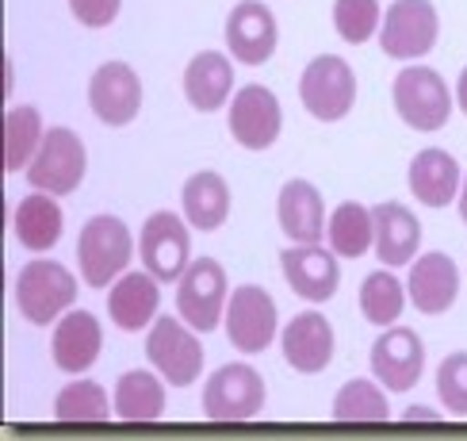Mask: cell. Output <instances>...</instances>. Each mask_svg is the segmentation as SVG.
<instances>
[{"instance_id": "cell-1", "label": "cell", "mask_w": 467, "mask_h": 441, "mask_svg": "<svg viewBox=\"0 0 467 441\" xmlns=\"http://www.w3.org/2000/svg\"><path fill=\"white\" fill-rule=\"evenodd\" d=\"M134 257V242L123 219L115 215H92L81 226V238H77V265H81V277L88 288H108L111 280L123 277V268Z\"/></svg>"}, {"instance_id": "cell-2", "label": "cell", "mask_w": 467, "mask_h": 441, "mask_svg": "<svg viewBox=\"0 0 467 441\" xmlns=\"http://www.w3.org/2000/svg\"><path fill=\"white\" fill-rule=\"evenodd\" d=\"M77 299V280L57 261H31L16 277V303L19 315L35 326H50L66 315V307Z\"/></svg>"}, {"instance_id": "cell-3", "label": "cell", "mask_w": 467, "mask_h": 441, "mask_svg": "<svg viewBox=\"0 0 467 441\" xmlns=\"http://www.w3.org/2000/svg\"><path fill=\"white\" fill-rule=\"evenodd\" d=\"M299 100L322 123L345 120V115L353 111V100H357L353 66L337 54H318L315 62H306V69L299 77Z\"/></svg>"}, {"instance_id": "cell-4", "label": "cell", "mask_w": 467, "mask_h": 441, "mask_svg": "<svg viewBox=\"0 0 467 441\" xmlns=\"http://www.w3.org/2000/svg\"><path fill=\"white\" fill-rule=\"evenodd\" d=\"M395 111L414 131H441L452 115V92L430 66H406L395 77Z\"/></svg>"}, {"instance_id": "cell-5", "label": "cell", "mask_w": 467, "mask_h": 441, "mask_svg": "<svg viewBox=\"0 0 467 441\" xmlns=\"http://www.w3.org/2000/svg\"><path fill=\"white\" fill-rule=\"evenodd\" d=\"M85 142L77 139L69 127H50L43 134V146L27 165V184L35 192H50V196H69L77 184L85 181Z\"/></svg>"}, {"instance_id": "cell-6", "label": "cell", "mask_w": 467, "mask_h": 441, "mask_svg": "<svg viewBox=\"0 0 467 441\" xmlns=\"http://www.w3.org/2000/svg\"><path fill=\"white\" fill-rule=\"evenodd\" d=\"M437 35H441V16L433 0H395L383 16L379 47L387 58L414 62V58H425L437 47Z\"/></svg>"}, {"instance_id": "cell-7", "label": "cell", "mask_w": 467, "mask_h": 441, "mask_svg": "<svg viewBox=\"0 0 467 441\" xmlns=\"http://www.w3.org/2000/svg\"><path fill=\"white\" fill-rule=\"evenodd\" d=\"M146 357H150L153 369L172 383V388H188V383H196L200 369H203L200 338L192 334L188 322L172 319V315L153 319V331L146 338Z\"/></svg>"}, {"instance_id": "cell-8", "label": "cell", "mask_w": 467, "mask_h": 441, "mask_svg": "<svg viewBox=\"0 0 467 441\" xmlns=\"http://www.w3.org/2000/svg\"><path fill=\"white\" fill-rule=\"evenodd\" d=\"M226 273L215 257H196L177 280V311L196 334H211L226 311Z\"/></svg>"}, {"instance_id": "cell-9", "label": "cell", "mask_w": 467, "mask_h": 441, "mask_svg": "<svg viewBox=\"0 0 467 441\" xmlns=\"http://www.w3.org/2000/svg\"><path fill=\"white\" fill-rule=\"evenodd\" d=\"M265 407V380L249 364H223L203 388V415L211 422H245Z\"/></svg>"}, {"instance_id": "cell-10", "label": "cell", "mask_w": 467, "mask_h": 441, "mask_svg": "<svg viewBox=\"0 0 467 441\" xmlns=\"http://www.w3.org/2000/svg\"><path fill=\"white\" fill-rule=\"evenodd\" d=\"M226 338L242 353H265L276 338V303L261 284L234 288L226 299Z\"/></svg>"}, {"instance_id": "cell-11", "label": "cell", "mask_w": 467, "mask_h": 441, "mask_svg": "<svg viewBox=\"0 0 467 441\" xmlns=\"http://www.w3.org/2000/svg\"><path fill=\"white\" fill-rule=\"evenodd\" d=\"M139 254H142V265L146 273H153L161 284L169 280H181L184 268L192 265V238H188V226L181 215L172 211H153L146 219L142 235H139Z\"/></svg>"}, {"instance_id": "cell-12", "label": "cell", "mask_w": 467, "mask_h": 441, "mask_svg": "<svg viewBox=\"0 0 467 441\" xmlns=\"http://www.w3.org/2000/svg\"><path fill=\"white\" fill-rule=\"evenodd\" d=\"M284 111L276 92H268L265 85H245L242 92H234L230 100V134L234 142L245 150H268L280 139Z\"/></svg>"}, {"instance_id": "cell-13", "label": "cell", "mask_w": 467, "mask_h": 441, "mask_svg": "<svg viewBox=\"0 0 467 441\" xmlns=\"http://www.w3.org/2000/svg\"><path fill=\"white\" fill-rule=\"evenodd\" d=\"M425 369V345L410 326H387L372 345V373L387 392H410Z\"/></svg>"}, {"instance_id": "cell-14", "label": "cell", "mask_w": 467, "mask_h": 441, "mask_svg": "<svg viewBox=\"0 0 467 441\" xmlns=\"http://www.w3.org/2000/svg\"><path fill=\"white\" fill-rule=\"evenodd\" d=\"M276 16L268 12V5L261 0H242L234 5L226 16V47L230 58L242 66H265L272 50H276Z\"/></svg>"}, {"instance_id": "cell-15", "label": "cell", "mask_w": 467, "mask_h": 441, "mask_svg": "<svg viewBox=\"0 0 467 441\" xmlns=\"http://www.w3.org/2000/svg\"><path fill=\"white\" fill-rule=\"evenodd\" d=\"M88 104L108 127H127L142 108V81L127 62H104L88 81Z\"/></svg>"}, {"instance_id": "cell-16", "label": "cell", "mask_w": 467, "mask_h": 441, "mask_svg": "<svg viewBox=\"0 0 467 441\" xmlns=\"http://www.w3.org/2000/svg\"><path fill=\"white\" fill-rule=\"evenodd\" d=\"M280 268H284V280L291 284V292L306 303L334 299L337 284H341L337 254L326 246H291L280 254Z\"/></svg>"}, {"instance_id": "cell-17", "label": "cell", "mask_w": 467, "mask_h": 441, "mask_svg": "<svg viewBox=\"0 0 467 441\" xmlns=\"http://www.w3.org/2000/svg\"><path fill=\"white\" fill-rule=\"evenodd\" d=\"M284 357L296 373H322L334 361V326L322 311H303L284 326Z\"/></svg>"}, {"instance_id": "cell-18", "label": "cell", "mask_w": 467, "mask_h": 441, "mask_svg": "<svg viewBox=\"0 0 467 441\" xmlns=\"http://www.w3.org/2000/svg\"><path fill=\"white\" fill-rule=\"evenodd\" d=\"M406 296L421 315H444L460 296V268L449 254H425L414 261Z\"/></svg>"}, {"instance_id": "cell-19", "label": "cell", "mask_w": 467, "mask_h": 441, "mask_svg": "<svg viewBox=\"0 0 467 441\" xmlns=\"http://www.w3.org/2000/svg\"><path fill=\"white\" fill-rule=\"evenodd\" d=\"M372 226H376V257L387 268H399V265H410L418 246H421V223L410 207H402L395 200L376 204L372 207Z\"/></svg>"}, {"instance_id": "cell-20", "label": "cell", "mask_w": 467, "mask_h": 441, "mask_svg": "<svg viewBox=\"0 0 467 441\" xmlns=\"http://www.w3.org/2000/svg\"><path fill=\"white\" fill-rule=\"evenodd\" d=\"M104 350V331L96 315L88 311H66L54 326V338H50V353L54 364L62 373H85L92 369V361L100 357Z\"/></svg>"}, {"instance_id": "cell-21", "label": "cell", "mask_w": 467, "mask_h": 441, "mask_svg": "<svg viewBox=\"0 0 467 441\" xmlns=\"http://www.w3.org/2000/svg\"><path fill=\"white\" fill-rule=\"evenodd\" d=\"M276 215L284 235L296 246H318L326 235V207H322V192L310 181H287L280 188L276 200Z\"/></svg>"}, {"instance_id": "cell-22", "label": "cell", "mask_w": 467, "mask_h": 441, "mask_svg": "<svg viewBox=\"0 0 467 441\" xmlns=\"http://www.w3.org/2000/svg\"><path fill=\"white\" fill-rule=\"evenodd\" d=\"M161 280L153 273H123L108 292V315L119 331H146L161 307Z\"/></svg>"}, {"instance_id": "cell-23", "label": "cell", "mask_w": 467, "mask_h": 441, "mask_svg": "<svg viewBox=\"0 0 467 441\" xmlns=\"http://www.w3.org/2000/svg\"><path fill=\"white\" fill-rule=\"evenodd\" d=\"M234 89V66L219 50H203L184 69V96L196 111H219L230 100Z\"/></svg>"}, {"instance_id": "cell-24", "label": "cell", "mask_w": 467, "mask_h": 441, "mask_svg": "<svg viewBox=\"0 0 467 441\" xmlns=\"http://www.w3.org/2000/svg\"><path fill=\"white\" fill-rule=\"evenodd\" d=\"M410 192L425 207H449L460 192V162L449 150H421L410 162Z\"/></svg>"}, {"instance_id": "cell-25", "label": "cell", "mask_w": 467, "mask_h": 441, "mask_svg": "<svg viewBox=\"0 0 467 441\" xmlns=\"http://www.w3.org/2000/svg\"><path fill=\"white\" fill-rule=\"evenodd\" d=\"M12 226H16L19 246H27V249H35V254H43V249L57 246L66 219H62V207H57V200L50 196V192H31V196H24V200L16 204Z\"/></svg>"}, {"instance_id": "cell-26", "label": "cell", "mask_w": 467, "mask_h": 441, "mask_svg": "<svg viewBox=\"0 0 467 441\" xmlns=\"http://www.w3.org/2000/svg\"><path fill=\"white\" fill-rule=\"evenodd\" d=\"M181 200H184L188 226H196V230H219L230 215V188L219 173H211V169L188 177Z\"/></svg>"}, {"instance_id": "cell-27", "label": "cell", "mask_w": 467, "mask_h": 441, "mask_svg": "<svg viewBox=\"0 0 467 441\" xmlns=\"http://www.w3.org/2000/svg\"><path fill=\"white\" fill-rule=\"evenodd\" d=\"M161 415H165V383L146 369L123 373L119 383H115V418L158 422Z\"/></svg>"}, {"instance_id": "cell-28", "label": "cell", "mask_w": 467, "mask_h": 441, "mask_svg": "<svg viewBox=\"0 0 467 441\" xmlns=\"http://www.w3.org/2000/svg\"><path fill=\"white\" fill-rule=\"evenodd\" d=\"M326 238H329V249H334L337 257H364L368 246L376 242L372 211H368L364 204H357V200L337 204V211L326 223Z\"/></svg>"}, {"instance_id": "cell-29", "label": "cell", "mask_w": 467, "mask_h": 441, "mask_svg": "<svg viewBox=\"0 0 467 441\" xmlns=\"http://www.w3.org/2000/svg\"><path fill=\"white\" fill-rule=\"evenodd\" d=\"M43 115H38L31 104L24 108H8L5 115V169L8 173H19L27 169L31 158L43 146Z\"/></svg>"}, {"instance_id": "cell-30", "label": "cell", "mask_w": 467, "mask_h": 441, "mask_svg": "<svg viewBox=\"0 0 467 441\" xmlns=\"http://www.w3.org/2000/svg\"><path fill=\"white\" fill-rule=\"evenodd\" d=\"M402 311H406V288L399 284V277H391L387 268L368 273L360 284V315L372 326H395Z\"/></svg>"}, {"instance_id": "cell-31", "label": "cell", "mask_w": 467, "mask_h": 441, "mask_svg": "<svg viewBox=\"0 0 467 441\" xmlns=\"http://www.w3.org/2000/svg\"><path fill=\"white\" fill-rule=\"evenodd\" d=\"M111 415H115V403H108V392L96 380H77L54 399L57 422H104Z\"/></svg>"}, {"instance_id": "cell-32", "label": "cell", "mask_w": 467, "mask_h": 441, "mask_svg": "<svg viewBox=\"0 0 467 441\" xmlns=\"http://www.w3.org/2000/svg\"><path fill=\"white\" fill-rule=\"evenodd\" d=\"M334 418L337 422H387L391 407L372 380H348L334 399Z\"/></svg>"}, {"instance_id": "cell-33", "label": "cell", "mask_w": 467, "mask_h": 441, "mask_svg": "<svg viewBox=\"0 0 467 441\" xmlns=\"http://www.w3.org/2000/svg\"><path fill=\"white\" fill-rule=\"evenodd\" d=\"M334 27L345 43H368L379 31V0H337L334 5Z\"/></svg>"}, {"instance_id": "cell-34", "label": "cell", "mask_w": 467, "mask_h": 441, "mask_svg": "<svg viewBox=\"0 0 467 441\" xmlns=\"http://www.w3.org/2000/svg\"><path fill=\"white\" fill-rule=\"evenodd\" d=\"M437 395L444 399V411L467 418V353H449L437 369Z\"/></svg>"}, {"instance_id": "cell-35", "label": "cell", "mask_w": 467, "mask_h": 441, "mask_svg": "<svg viewBox=\"0 0 467 441\" xmlns=\"http://www.w3.org/2000/svg\"><path fill=\"white\" fill-rule=\"evenodd\" d=\"M123 0H69V12L77 16V24L85 27H108L119 16Z\"/></svg>"}, {"instance_id": "cell-36", "label": "cell", "mask_w": 467, "mask_h": 441, "mask_svg": "<svg viewBox=\"0 0 467 441\" xmlns=\"http://www.w3.org/2000/svg\"><path fill=\"white\" fill-rule=\"evenodd\" d=\"M456 100H460V108H463V115H467V69L460 73V81H456Z\"/></svg>"}, {"instance_id": "cell-37", "label": "cell", "mask_w": 467, "mask_h": 441, "mask_svg": "<svg viewBox=\"0 0 467 441\" xmlns=\"http://www.w3.org/2000/svg\"><path fill=\"white\" fill-rule=\"evenodd\" d=\"M406 418H437V411H430V407H410V411H406Z\"/></svg>"}, {"instance_id": "cell-38", "label": "cell", "mask_w": 467, "mask_h": 441, "mask_svg": "<svg viewBox=\"0 0 467 441\" xmlns=\"http://www.w3.org/2000/svg\"><path fill=\"white\" fill-rule=\"evenodd\" d=\"M460 219L467 223V173H463V184H460Z\"/></svg>"}]
</instances>
